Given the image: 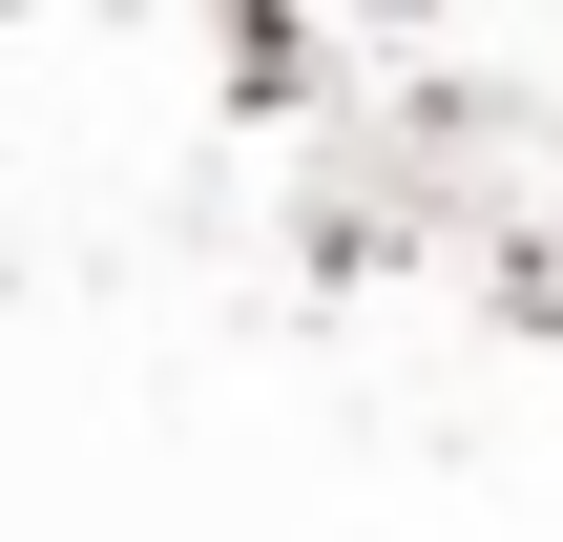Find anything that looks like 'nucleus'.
I'll return each instance as SVG.
<instances>
[]
</instances>
